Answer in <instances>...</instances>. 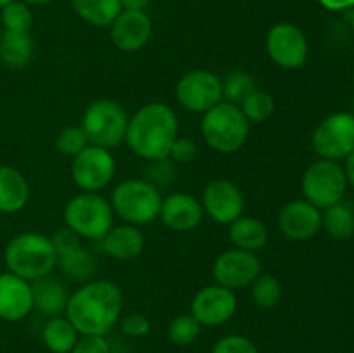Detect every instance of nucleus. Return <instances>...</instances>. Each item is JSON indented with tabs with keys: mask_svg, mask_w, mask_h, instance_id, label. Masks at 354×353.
<instances>
[{
	"mask_svg": "<svg viewBox=\"0 0 354 353\" xmlns=\"http://www.w3.org/2000/svg\"><path fill=\"white\" fill-rule=\"evenodd\" d=\"M80 336H107L123 315V293L107 279H92L71 293L66 308Z\"/></svg>",
	"mask_w": 354,
	"mask_h": 353,
	"instance_id": "1",
	"label": "nucleus"
},
{
	"mask_svg": "<svg viewBox=\"0 0 354 353\" xmlns=\"http://www.w3.org/2000/svg\"><path fill=\"white\" fill-rule=\"evenodd\" d=\"M178 137V118L166 102H147L128 120L127 145L144 161L168 158L171 144Z\"/></svg>",
	"mask_w": 354,
	"mask_h": 353,
	"instance_id": "2",
	"label": "nucleus"
},
{
	"mask_svg": "<svg viewBox=\"0 0 354 353\" xmlns=\"http://www.w3.org/2000/svg\"><path fill=\"white\" fill-rule=\"evenodd\" d=\"M3 262L9 272L28 282L50 275L57 266V253L50 235L37 230L16 234L6 246Z\"/></svg>",
	"mask_w": 354,
	"mask_h": 353,
	"instance_id": "3",
	"label": "nucleus"
},
{
	"mask_svg": "<svg viewBox=\"0 0 354 353\" xmlns=\"http://www.w3.org/2000/svg\"><path fill=\"white\" fill-rule=\"evenodd\" d=\"M251 123L241 107L221 100L220 104L203 114L201 135L209 149L220 154H234L241 151L249 137Z\"/></svg>",
	"mask_w": 354,
	"mask_h": 353,
	"instance_id": "4",
	"label": "nucleus"
},
{
	"mask_svg": "<svg viewBox=\"0 0 354 353\" xmlns=\"http://www.w3.org/2000/svg\"><path fill=\"white\" fill-rule=\"evenodd\" d=\"M109 203L114 217H120L124 224L142 227L159 220L162 194L145 179H127L114 187Z\"/></svg>",
	"mask_w": 354,
	"mask_h": 353,
	"instance_id": "5",
	"label": "nucleus"
},
{
	"mask_svg": "<svg viewBox=\"0 0 354 353\" xmlns=\"http://www.w3.org/2000/svg\"><path fill=\"white\" fill-rule=\"evenodd\" d=\"M64 224L82 241L100 242L114 225L113 206L100 192L80 190L66 203Z\"/></svg>",
	"mask_w": 354,
	"mask_h": 353,
	"instance_id": "6",
	"label": "nucleus"
},
{
	"mask_svg": "<svg viewBox=\"0 0 354 353\" xmlns=\"http://www.w3.org/2000/svg\"><path fill=\"white\" fill-rule=\"evenodd\" d=\"M128 120L130 116L120 102L113 99H97L83 111L80 127L86 134L90 144L113 151L127 138Z\"/></svg>",
	"mask_w": 354,
	"mask_h": 353,
	"instance_id": "7",
	"label": "nucleus"
},
{
	"mask_svg": "<svg viewBox=\"0 0 354 353\" xmlns=\"http://www.w3.org/2000/svg\"><path fill=\"white\" fill-rule=\"evenodd\" d=\"M348 187V179L342 165L330 159L318 158L304 170L301 179L303 199L322 211L344 201Z\"/></svg>",
	"mask_w": 354,
	"mask_h": 353,
	"instance_id": "8",
	"label": "nucleus"
},
{
	"mask_svg": "<svg viewBox=\"0 0 354 353\" xmlns=\"http://www.w3.org/2000/svg\"><path fill=\"white\" fill-rule=\"evenodd\" d=\"M311 149L322 159L342 161L354 151V114L335 111L325 116L311 134Z\"/></svg>",
	"mask_w": 354,
	"mask_h": 353,
	"instance_id": "9",
	"label": "nucleus"
},
{
	"mask_svg": "<svg viewBox=\"0 0 354 353\" xmlns=\"http://www.w3.org/2000/svg\"><path fill=\"white\" fill-rule=\"evenodd\" d=\"M116 175V159L109 149L92 145L71 159V179L83 192H100Z\"/></svg>",
	"mask_w": 354,
	"mask_h": 353,
	"instance_id": "10",
	"label": "nucleus"
},
{
	"mask_svg": "<svg viewBox=\"0 0 354 353\" xmlns=\"http://www.w3.org/2000/svg\"><path fill=\"white\" fill-rule=\"evenodd\" d=\"M175 96L183 109L204 114L223 100L221 78L207 69H192L176 82Z\"/></svg>",
	"mask_w": 354,
	"mask_h": 353,
	"instance_id": "11",
	"label": "nucleus"
},
{
	"mask_svg": "<svg viewBox=\"0 0 354 353\" xmlns=\"http://www.w3.org/2000/svg\"><path fill=\"white\" fill-rule=\"evenodd\" d=\"M266 54L282 69H299L306 64L310 55V44L297 24L277 23L266 33Z\"/></svg>",
	"mask_w": 354,
	"mask_h": 353,
	"instance_id": "12",
	"label": "nucleus"
},
{
	"mask_svg": "<svg viewBox=\"0 0 354 353\" xmlns=\"http://www.w3.org/2000/svg\"><path fill=\"white\" fill-rule=\"evenodd\" d=\"M204 215L214 224L230 225L244 215L245 197L241 187L228 179H214L206 183L201 194Z\"/></svg>",
	"mask_w": 354,
	"mask_h": 353,
	"instance_id": "13",
	"label": "nucleus"
},
{
	"mask_svg": "<svg viewBox=\"0 0 354 353\" xmlns=\"http://www.w3.org/2000/svg\"><path fill=\"white\" fill-rule=\"evenodd\" d=\"M261 272L263 266L256 253L237 248H230L220 253L213 263L214 282L234 291V293L251 286Z\"/></svg>",
	"mask_w": 354,
	"mask_h": 353,
	"instance_id": "14",
	"label": "nucleus"
},
{
	"mask_svg": "<svg viewBox=\"0 0 354 353\" xmlns=\"http://www.w3.org/2000/svg\"><path fill=\"white\" fill-rule=\"evenodd\" d=\"M237 307V296L234 291L214 282L201 287L194 294L190 314L201 322L203 327H218L234 317Z\"/></svg>",
	"mask_w": 354,
	"mask_h": 353,
	"instance_id": "15",
	"label": "nucleus"
},
{
	"mask_svg": "<svg viewBox=\"0 0 354 353\" xmlns=\"http://www.w3.org/2000/svg\"><path fill=\"white\" fill-rule=\"evenodd\" d=\"M279 228L290 241H310L322 230V210L306 199H292L279 211Z\"/></svg>",
	"mask_w": 354,
	"mask_h": 353,
	"instance_id": "16",
	"label": "nucleus"
},
{
	"mask_svg": "<svg viewBox=\"0 0 354 353\" xmlns=\"http://www.w3.org/2000/svg\"><path fill=\"white\" fill-rule=\"evenodd\" d=\"M152 35V21L145 10H121L109 26V37L121 52H137L147 45Z\"/></svg>",
	"mask_w": 354,
	"mask_h": 353,
	"instance_id": "17",
	"label": "nucleus"
},
{
	"mask_svg": "<svg viewBox=\"0 0 354 353\" xmlns=\"http://www.w3.org/2000/svg\"><path fill=\"white\" fill-rule=\"evenodd\" d=\"M204 210L201 199L187 192H173L162 197L159 220L173 232H190L201 225Z\"/></svg>",
	"mask_w": 354,
	"mask_h": 353,
	"instance_id": "18",
	"label": "nucleus"
},
{
	"mask_svg": "<svg viewBox=\"0 0 354 353\" xmlns=\"http://www.w3.org/2000/svg\"><path fill=\"white\" fill-rule=\"evenodd\" d=\"M33 311L31 282L12 272L0 273V318L6 322L24 320Z\"/></svg>",
	"mask_w": 354,
	"mask_h": 353,
	"instance_id": "19",
	"label": "nucleus"
},
{
	"mask_svg": "<svg viewBox=\"0 0 354 353\" xmlns=\"http://www.w3.org/2000/svg\"><path fill=\"white\" fill-rule=\"evenodd\" d=\"M100 248L116 262H130L144 251L145 235L140 227L123 221L121 225H113L111 230L100 239Z\"/></svg>",
	"mask_w": 354,
	"mask_h": 353,
	"instance_id": "20",
	"label": "nucleus"
},
{
	"mask_svg": "<svg viewBox=\"0 0 354 353\" xmlns=\"http://www.w3.org/2000/svg\"><path fill=\"white\" fill-rule=\"evenodd\" d=\"M33 293V310L40 311L44 317H59L66 314L71 293L61 279L50 275L31 282Z\"/></svg>",
	"mask_w": 354,
	"mask_h": 353,
	"instance_id": "21",
	"label": "nucleus"
},
{
	"mask_svg": "<svg viewBox=\"0 0 354 353\" xmlns=\"http://www.w3.org/2000/svg\"><path fill=\"white\" fill-rule=\"evenodd\" d=\"M30 183L19 170L0 165V213H19L30 201Z\"/></svg>",
	"mask_w": 354,
	"mask_h": 353,
	"instance_id": "22",
	"label": "nucleus"
},
{
	"mask_svg": "<svg viewBox=\"0 0 354 353\" xmlns=\"http://www.w3.org/2000/svg\"><path fill=\"white\" fill-rule=\"evenodd\" d=\"M228 239L232 242V248L258 253L268 242V228L259 218L242 215L241 218L228 225Z\"/></svg>",
	"mask_w": 354,
	"mask_h": 353,
	"instance_id": "23",
	"label": "nucleus"
},
{
	"mask_svg": "<svg viewBox=\"0 0 354 353\" xmlns=\"http://www.w3.org/2000/svg\"><path fill=\"white\" fill-rule=\"evenodd\" d=\"M55 269L61 270L66 279L73 280V282L85 284L88 280L95 279L99 262H97L95 255L88 248L80 244L78 248L59 255Z\"/></svg>",
	"mask_w": 354,
	"mask_h": 353,
	"instance_id": "24",
	"label": "nucleus"
},
{
	"mask_svg": "<svg viewBox=\"0 0 354 353\" xmlns=\"http://www.w3.org/2000/svg\"><path fill=\"white\" fill-rule=\"evenodd\" d=\"M35 40L31 33H0V62L9 69H23L33 61Z\"/></svg>",
	"mask_w": 354,
	"mask_h": 353,
	"instance_id": "25",
	"label": "nucleus"
},
{
	"mask_svg": "<svg viewBox=\"0 0 354 353\" xmlns=\"http://www.w3.org/2000/svg\"><path fill=\"white\" fill-rule=\"evenodd\" d=\"M78 338L80 332L66 315L47 318L41 329V341L50 353H71Z\"/></svg>",
	"mask_w": 354,
	"mask_h": 353,
	"instance_id": "26",
	"label": "nucleus"
},
{
	"mask_svg": "<svg viewBox=\"0 0 354 353\" xmlns=\"http://www.w3.org/2000/svg\"><path fill=\"white\" fill-rule=\"evenodd\" d=\"M80 19L95 28H109L123 10L121 0H71Z\"/></svg>",
	"mask_w": 354,
	"mask_h": 353,
	"instance_id": "27",
	"label": "nucleus"
},
{
	"mask_svg": "<svg viewBox=\"0 0 354 353\" xmlns=\"http://www.w3.org/2000/svg\"><path fill=\"white\" fill-rule=\"evenodd\" d=\"M322 228H325L332 239L348 241L354 235V206L351 203L334 204L322 211Z\"/></svg>",
	"mask_w": 354,
	"mask_h": 353,
	"instance_id": "28",
	"label": "nucleus"
},
{
	"mask_svg": "<svg viewBox=\"0 0 354 353\" xmlns=\"http://www.w3.org/2000/svg\"><path fill=\"white\" fill-rule=\"evenodd\" d=\"M249 287H251L252 303L263 310L275 308L282 301V284L272 273L261 272Z\"/></svg>",
	"mask_w": 354,
	"mask_h": 353,
	"instance_id": "29",
	"label": "nucleus"
},
{
	"mask_svg": "<svg viewBox=\"0 0 354 353\" xmlns=\"http://www.w3.org/2000/svg\"><path fill=\"white\" fill-rule=\"evenodd\" d=\"M0 23L3 31L12 33H30L33 26V12L31 7L23 0H12L0 9Z\"/></svg>",
	"mask_w": 354,
	"mask_h": 353,
	"instance_id": "30",
	"label": "nucleus"
},
{
	"mask_svg": "<svg viewBox=\"0 0 354 353\" xmlns=\"http://www.w3.org/2000/svg\"><path fill=\"white\" fill-rule=\"evenodd\" d=\"M201 332H203V325L192 314L176 315L175 318H171L168 329H166L168 339L176 346L192 345L199 339Z\"/></svg>",
	"mask_w": 354,
	"mask_h": 353,
	"instance_id": "31",
	"label": "nucleus"
},
{
	"mask_svg": "<svg viewBox=\"0 0 354 353\" xmlns=\"http://www.w3.org/2000/svg\"><path fill=\"white\" fill-rule=\"evenodd\" d=\"M241 111L249 123H265L275 113V100L265 90L256 89L241 102Z\"/></svg>",
	"mask_w": 354,
	"mask_h": 353,
	"instance_id": "32",
	"label": "nucleus"
},
{
	"mask_svg": "<svg viewBox=\"0 0 354 353\" xmlns=\"http://www.w3.org/2000/svg\"><path fill=\"white\" fill-rule=\"evenodd\" d=\"M221 87H223V100L235 106H241L242 100L258 89L254 78L245 71L230 73L227 78L221 80Z\"/></svg>",
	"mask_w": 354,
	"mask_h": 353,
	"instance_id": "33",
	"label": "nucleus"
},
{
	"mask_svg": "<svg viewBox=\"0 0 354 353\" xmlns=\"http://www.w3.org/2000/svg\"><path fill=\"white\" fill-rule=\"evenodd\" d=\"M90 142L86 138V134L80 125H69V127L62 128L59 132L57 138H55V147L66 158H75L85 147H88Z\"/></svg>",
	"mask_w": 354,
	"mask_h": 353,
	"instance_id": "34",
	"label": "nucleus"
},
{
	"mask_svg": "<svg viewBox=\"0 0 354 353\" xmlns=\"http://www.w3.org/2000/svg\"><path fill=\"white\" fill-rule=\"evenodd\" d=\"M175 172H176V165L169 158L147 161V168H145V180L161 190V187H166L173 179H175Z\"/></svg>",
	"mask_w": 354,
	"mask_h": 353,
	"instance_id": "35",
	"label": "nucleus"
},
{
	"mask_svg": "<svg viewBox=\"0 0 354 353\" xmlns=\"http://www.w3.org/2000/svg\"><path fill=\"white\" fill-rule=\"evenodd\" d=\"M211 353H259V348L245 336L227 334L214 343Z\"/></svg>",
	"mask_w": 354,
	"mask_h": 353,
	"instance_id": "36",
	"label": "nucleus"
},
{
	"mask_svg": "<svg viewBox=\"0 0 354 353\" xmlns=\"http://www.w3.org/2000/svg\"><path fill=\"white\" fill-rule=\"evenodd\" d=\"M120 331L128 338H144L151 332V320L144 314H127L121 315Z\"/></svg>",
	"mask_w": 354,
	"mask_h": 353,
	"instance_id": "37",
	"label": "nucleus"
},
{
	"mask_svg": "<svg viewBox=\"0 0 354 353\" xmlns=\"http://www.w3.org/2000/svg\"><path fill=\"white\" fill-rule=\"evenodd\" d=\"M197 156V144L189 137H176L168 152V158L175 165H187L192 163Z\"/></svg>",
	"mask_w": 354,
	"mask_h": 353,
	"instance_id": "38",
	"label": "nucleus"
},
{
	"mask_svg": "<svg viewBox=\"0 0 354 353\" xmlns=\"http://www.w3.org/2000/svg\"><path fill=\"white\" fill-rule=\"evenodd\" d=\"M71 353H113L106 336H80Z\"/></svg>",
	"mask_w": 354,
	"mask_h": 353,
	"instance_id": "39",
	"label": "nucleus"
},
{
	"mask_svg": "<svg viewBox=\"0 0 354 353\" xmlns=\"http://www.w3.org/2000/svg\"><path fill=\"white\" fill-rule=\"evenodd\" d=\"M50 239H52V244H54L57 256L62 255V253L71 251V249L78 248V246L82 244V239H80L78 235H76L75 232L68 227H62V228H59V230H55L54 234L50 235Z\"/></svg>",
	"mask_w": 354,
	"mask_h": 353,
	"instance_id": "40",
	"label": "nucleus"
},
{
	"mask_svg": "<svg viewBox=\"0 0 354 353\" xmlns=\"http://www.w3.org/2000/svg\"><path fill=\"white\" fill-rule=\"evenodd\" d=\"M318 2L324 9L334 10V12L354 9V0H318Z\"/></svg>",
	"mask_w": 354,
	"mask_h": 353,
	"instance_id": "41",
	"label": "nucleus"
},
{
	"mask_svg": "<svg viewBox=\"0 0 354 353\" xmlns=\"http://www.w3.org/2000/svg\"><path fill=\"white\" fill-rule=\"evenodd\" d=\"M342 168H344L346 179H348V185L354 189V151L344 159V165H342Z\"/></svg>",
	"mask_w": 354,
	"mask_h": 353,
	"instance_id": "42",
	"label": "nucleus"
},
{
	"mask_svg": "<svg viewBox=\"0 0 354 353\" xmlns=\"http://www.w3.org/2000/svg\"><path fill=\"white\" fill-rule=\"evenodd\" d=\"M151 0H121L124 10H145Z\"/></svg>",
	"mask_w": 354,
	"mask_h": 353,
	"instance_id": "43",
	"label": "nucleus"
},
{
	"mask_svg": "<svg viewBox=\"0 0 354 353\" xmlns=\"http://www.w3.org/2000/svg\"><path fill=\"white\" fill-rule=\"evenodd\" d=\"M28 6H47V3L54 2V0H23Z\"/></svg>",
	"mask_w": 354,
	"mask_h": 353,
	"instance_id": "44",
	"label": "nucleus"
},
{
	"mask_svg": "<svg viewBox=\"0 0 354 353\" xmlns=\"http://www.w3.org/2000/svg\"><path fill=\"white\" fill-rule=\"evenodd\" d=\"M12 2V0H0V9H2V7H6L7 3H10Z\"/></svg>",
	"mask_w": 354,
	"mask_h": 353,
	"instance_id": "45",
	"label": "nucleus"
},
{
	"mask_svg": "<svg viewBox=\"0 0 354 353\" xmlns=\"http://www.w3.org/2000/svg\"><path fill=\"white\" fill-rule=\"evenodd\" d=\"M351 26H353V31H354V9H353V14H351Z\"/></svg>",
	"mask_w": 354,
	"mask_h": 353,
	"instance_id": "46",
	"label": "nucleus"
}]
</instances>
